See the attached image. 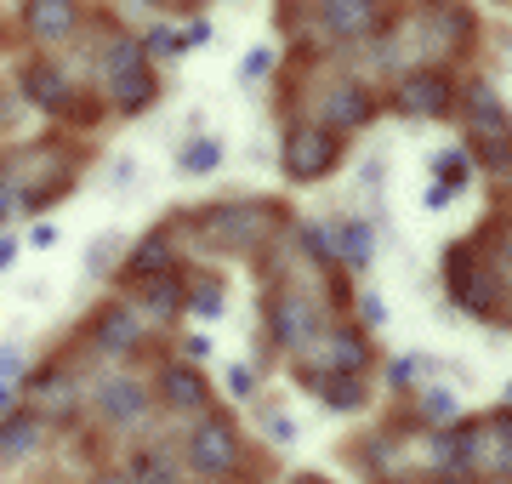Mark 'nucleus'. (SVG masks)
I'll use <instances>...</instances> for the list:
<instances>
[{"mask_svg": "<svg viewBox=\"0 0 512 484\" xmlns=\"http://www.w3.org/2000/svg\"><path fill=\"white\" fill-rule=\"evenodd\" d=\"M177 467H194V479H234L239 467H245V439L228 416L217 410H205L200 422L188 428L183 439V462Z\"/></svg>", "mask_w": 512, "mask_h": 484, "instance_id": "1", "label": "nucleus"}, {"mask_svg": "<svg viewBox=\"0 0 512 484\" xmlns=\"http://www.w3.org/2000/svg\"><path fill=\"white\" fill-rule=\"evenodd\" d=\"M325 308L313 297H302V291H279L274 302H268V331H274V342L285 348V354H313V342L325 336Z\"/></svg>", "mask_w": 512, "mask_h": 484, "instance_id": "2", "label": "nucleus"}, {"mask_svg": "<svg viewBox=\"0 0 512 484\" xmlns=\"http://www.w3.org/2000/svg\"><path fill=\"white\" fill-rule=\"evenodd\" d=\"M279 166H285L291 183H319L342 166V137L325 126H291L285 149H279Z\"/></svg>", "mask_w": 512, "mask_h": 484, "instance_id": "3", "label": "nucleus"}, {"mask_svg": "<svg viewBox=\"0 0 512 484\" xmlns=\"http://www.w3.org/2000/svg\"><path fill=\"white\" fill-rule=\"evenodd\" d=\"M444 280H450V297H456L473 319H501V280L478 262L473 245H456V251H450Z\"/></svg>", "mask_w": 512, "mask_h": 484, "instance_id": "4", "label": "nucleus"}, {"mask_svg": "<svg viewBox=\"0 0 512 484\" xmlns=\"http://www.w3.org/2000/svg\"><path fill=\"white\" fill-rule=\"evenodd\" d=\"M274 223H279V205H268V200H222L211 211H200V228L222 245H251Z\"/></svg>", "mask_w": 512, "mask_h": 484, "instance_id": "5", "label": "nucleus"}, {"mask_svg": "<svg viewBox=\"0 0 512 484\" xmlns=\"http://www.w3.org/2000/svg\"><path fill=\"white\" fill-rule=\"evenodd\" d=\"M393 109L410 114V120H444L456 109V80L444 69H410V75L393 86Z\"/></svg>", "mask_w": 512, "mask_h": 484, "instance_id": "6", "label": "nucleus"}, {"mask_svg": "<svg viewBox=\"0 0 512 484\" xmlns=\"http://www.w3.org/2000/svg\"><path fill=\"white\" fill-rule=\"evenodd\" d=\"M148 336V319L137 314V302H103L92 314V342L103 359H126L137 354V342Z\"/></svg>", "mask_w": 512, "mask_h": 484, "instance_id": "7", "label": "nucleus"}, {"mask_svg": "<svg viewBox=\"0 0 512 484\" xmlns=\"http://www.w3.org/2000/svg\"><path fill=\"white\" fill-rule=\"evenodd\" d=\"M92 405H97V422H109V428H137V422H148V382L114 371V376L97 382Z\"/></svg>", "mask_w": 512, "mask_h": 484, "instance_id": "8", "label": "nucleus"}, {"mask_svg": "<svg viewBox=\"0 0 512 484\" xmlns=\"http://www.w3.org/2000/svg\"><path fill=\"white\" fill-rule=\"evenodd\" d=\"M313 348H319V359H325V365H308L313 376L330 371V376H353V382H365L370 342H365V331H359V325H325V336H319Z\"/></svg>", "mask_w": 512, "mask_h": 484, "instance_id": "9", "label": "nucleus"}, {"mask_svg": "<svg viewBox=\"0 0 512 484\" xmlns=\"http://www.w3.org/2000/svg\"><path fill=\"white\" fill-rule=\"evenodd\" d=\"M376 109H382V97L370 92V86H359V80H336V86L325 92V120H319V126L342 137V131L370 126V120H376Z\"/></svg>", "mask_w": 512, "mask_h": 484, "instance_id": "10", "label": "nucleus"}, {"mask_svg": "<svg viewBox=\"0 0 512 484\" xmlns=\"http://www.w3.org/2000/svg\"><path fill=\"white\" fill-rule=\"evenodd\" d=\"M154 388H160L165 405L183 410V416H205V410H211V382H205V371H194L188 359H165L160 376H154Z\"/></svg>", "mask_w": 512, "mask_h": 484, "instance_id": "11", "label": "nucleus"}, {"mask_svg": "<svg viewBox=\"0 0 512 484\" xmlns=\"http://www.w3.org/2000/svg\"><path fill=\"white\" fill-rule=\"evenodd\" d=\"M456 97H467L461 109H467V137H473V143H501V137H512V114H507V103H501V92H495L490 80H473V86L456 92Z\"/></svg>", "mask_w": 512, "mask_h": 484, "instance_id": "12", "label": "nucleus"}, {"mask_svg": "<svg viewBox=\"0 0 512 484\" xmlns=\"http://www.w3.org/2000/svg\"><path fill=\"white\" fill-rule=\"evenodd\" d=\"M18 92L46 114H63L74 103V80L57 69V57H35V63H23L18 69Z\"/></svg>", "mask_w": 512, "mask_h": 484, "instance_id": "13", "label": "nucleus"}, {"mask_svg": "<svg viewBox=\"0 0 512 484\" xmlns=\"http://www.w3.org/2000/svg\"><path fill=\"white\" fill-rule=\"evenodd\" d=\"M382 6L376 0H325L319 6V29H325L330 40H365L382 29Z\"/></svg>", "mask_w": 512, "mask_h": 484, "instance_id": "14", "label": "nucleus"}, {"mask_svg": "<svg viewBox=\"0 0 512 484\" xmlns=\"http://www.w3.org/2000/svg\"><path fill=\"white\" fill-rule=\"evenodd\" d=\"M165 274H177V245H171V234H165V228H154V234H143V240L126 251L120 280L148 285V280H165Z\"/></svg>", "mask_w": 512, "mask_h": 484, "instance_id": "15", "label": "nucleus"}, {"mask_svg": "<svg viewBox=\"0 0 512 484\" xmlns=\"http://www.w3.org/2000/svg\"><path fill=\"white\" fill-rule=\"evenodd\" d=\"M40 445H46V422H40V410L12 405L6 416H0V462H29Z\"/></svg>", "mask_w": 512, "mask_h": 484, "instance_id": "16", "label": "nucleus"}, {"mask_svg": "<svg viewBox=\"0 0 512 484\" xmlns=\"http://www.w3.org/2000/svg\"><path fill=\"white\" fill-rule=\"evenodd\" d=\"M23 29L40 40V46H57L80 29V6L74 0H29L23 6Z\"/></svg>", "mask_w": 512, "mask_h": 484, "instance_id": "17", "label": "nucleus"}, {"mask_svg": "<svg viewBox=\"0 0 512 484\" xmlns=\"http://www.w3.org/2000/svg\"><path fill=\"white\" fill-rule=\"evenodd\" d=\"M103 86H109L114 114H143L148 103L160 97V80H154V69H148V63H137V69H126V75L103 80Z\"/></svg>", "mask_w": 512, "mask_h": 484, "instance_id": "18", "label": "nucleus"}, {"mask_svg": "<svg viewBox=\"0 0 512 484\" xmlns=\"http://www.w3.org/2000/svg\"><path fill=\"white\" fill-rule=\"evenodd\" d=\"M330 251H336V262L342 268H370V257H376V228L365 223V217H353V223H342V228H330Z\"/></svg>", "mask_w": 512, "mask_h": 484, "instance_id": "19", "label": "nucleus"}, {"mask_svg": "<svg viewBox=\"0 0 512 484\" xmlns=\"http://www.w3.org/2000/svg\"><path fill=\"white\" fill-rule=\"evenodd\" d=\"M137 314H143V319H177V314H183V280H177V274L148 280L143 285V302H137Z\"/></svg>", "mask_w": 512, "mask_h": 484, "instance_id": "20", "label": "nucleus"}, {"mask_svg": "<svg viewBox=\"0 0 512 484\" xmlns=\"http://www.w3.org/2000/svg\"><path fill=\"white\" fill-rule=\"evenodd\" d=\"M126 479L131 484H183V467L171 462L165 450H137L126 467Z\"/></svg>", "mask_w": 512, "mask_h": 484, "instance_id": "21", "label": "nucleus"}, {"mask_svg": "<svg viewBox=\"0 0 512 484\" xmlns=\"http://www.w3.org/2000/svg\"><path fill=\"white\" fill-rule=\"evenodd\" d=\"M473 154L467 149H444V154H433V183L439 188H450V194H461V188L473 183Z\"/></svg>", "mask_w": 512, "mask_h": 484, "instance_id": "22", "label": "nucleus"}, {"mask_svg": "<svg viewBox=\"0 0 512 484\" xmlns=\"http://www.w3.org/2000/svg\"><path fill=\"white\" fill-rule=\"evenodd\" d=\"M222 166V143L217 137H188L183 149H177V171L183 177H205V171Z\"/></svg>", "mask_w": 512, "mask_h": 484, "instance_id": "23", "label": "nucleus"}, {"mask_svg": "<svg viewBox=\"0 0 512 484\" xmlns=\"http://www.w3.org/2000/svg\"><path fill=\"white\" fill-rule=\"evenodd\" d=\"M308 382L319 388V399H325L330 410H359L365 405V382H353V376H313L308 371Z\"/></svg>", "mask_w": 512, "mask_h": 484, "instance_id": "24", "label": "nucleus"}, {"mask_svg": "<svg viewBox=\"0 0 512 484\" xmlns=\"http://www.w3.org/2000/svg\"><path fill=\"white\" fill-rule=\"evenodd\" d=\"M467 154H473V166H484L490 177L512 183V137H501V143H467Z\"/></svg>", "mask_w": 512, "mask_h": 484, "instance_id": "25", "label": "nucleus"}, {"mask_svg": "<svg viewBox=\"0 0 512 484\" xmlns=\"http://www.w3.org/2000/svg\"><path fill=\"white\" fill-rule=\"evenodd\" d=\"M137 63H148L143 46H137L131 35H114V40H109V52H103V80L126 75V69H137Z\"/></svg>", "mask_w": 512, "mask_h": 484, "instance_id": "26", "label": "nucleus"}, {"mask_svg": "<svg viewBox=\"0 0 512 484\" xmlns=\"http://www.w3.org/2000/svg\"><path fill=\"white\" fill-rule=\"evenodd\" d=\"M137 46H143V57H183V52H188L183 35H177V29H165V23H154V29L137 40Z\"/></svg>", "mask_w": 512, "mask_h": 484, "instance_id": "27", "label": "nucleus"}, {"mask_svg": "<svg viewBox=\"0 0 512 484\" xmlns=\"http://www.w3.org/2000/svg\"><path fill=\"white\" fill-rule=\"evenodd\" d=\"M23 376H29V354H23L18 342H6L0 348V388H18Z\"/></svg>", "mask_w": 512, "mask_h": 484, "instance_id": "28", "label": "nucleus"}, {"mask_svg": "<svg viewBox=\"0 0 512 484\" xmlns=\"http://www.w3.org/2000/svg\"><path fill=\"white\" fill-rule=\"evenodd\" d=\"M421 416H427L433 428H450V422H456V399H450V393H421Z\"/></svg>", "mask_w": 512, "mask_h": 484, "instance_id": "29", "label": "nucleus"}, {"mask_svg": "<svg viewBox=\"0 0 512 484\" xmlns=\"http://www.w3.org/2000/svg\"><path fill=\"white\" fill-rule=\"evenodd\" d=\"M421 371H427V359H421V354H399L393 365H387V382H393V388H410Z\"/></svg>", "mask_w": 512, "mask_h": 484, "instance_id": "30", "label": "nucleus"}, {"mask_svg": "<svg viewBox=\"0 0 512 484\" xmlns=\"http://www.w3.org/2000/svg\"><path fill=\"white\" fill-rule=\"evenodd\" d=\"M222 388L234 393V399H256V365H228Z\"/></svg>", "mask_w": 512, "mask_h": 484, "instance_id": "31", "label": "nucleus"}, {"mask_svg": "<svg viewBox=\"0 0 512 484\" xmlns=\"http://www.w3.org/2000/svg\"><path fill=\"white\" fill-rule=\"evenodd\" d=\"M359 319H365L359 331H382L387 325V302L376 297V291H359Z\"/></svg>", "mask_w": 512, "mask_h": 484, "instance_id": "32", "label": "nucleus"}, {"mask_svg": "<svg viewBox=\"0 0 512 484\" xmlns=\"http://www.w3.org/2000/svg\"><path fill=\"white\" fill-rule=\"evenodd\" d=\"M120 257V234H103V240L86 251V274H97V268H109V262Z\"/></svg>", "mask_w": 512, "mask_h": 484, "instance_id": "33", "label": "nucleus"}, {"mask_svg": "<svg viewBox=\"0 0 512 484\" xmlns=\"http://www.w3.org/2000/svg\"><path fill=\"white\" fill-rule=\"evenodd\" d=\"M188 308H194V314H205V319H217L222 314V291H217V285H200V291H188Z\"/></svg>", "mask_w": 512, "mask_h": 484, "instance_id": "34", "label": "nucleus"}, {"mask_svg": "<svg viewBox=\"0 0 512 484\" xmlns=\"http://www.w3.org/2000/svg\"><path fill=\"white\" fill-rule=\"evenodd\" d=\"M268 63H274V52H268V46H256V52L239 63V80H262V75H268Z\"/></svg>", "mask_w": 512, "mask_h": 484, "instance_id": "35", "label": "nucleus"}, {"mask_svg": "<svg viewBox=\"0 0 512 484\" xmlns=\"http://www.w3.org/2000/svg\"><path fill=\"white\" fill-rule=\"evenodd\" d=\"M18 211V177H0V223Z\"/></svg>", "mask_w": 512, "mask_h": 484, "instance_id": "36", "label": "nucleus"}, {"mask_svg": "<svg viewBox=\"0 0 512 484\" xmlns=\"http://www.w3.org/2000/svg\"><path fill=\"white\" fill-rule=\"evenodd\" d=\"M268 433H274L279 445H291V439H296V422L285 416V410H274V416H268Z\"/></svg>", "mask_w": 512, "mask_h": 484, "instance_id": "37", "label": "nucleus"}, {"mask_svg": "<svg viewBox=\"0 0 512 484\" xmlns=\"http://www.w3.org/2000/svg\"><path fill=\"white\" fill-rule=\"evenodd\" d=\"M29 245H35V251H52V245H57V223H35V228H29Z\"/></svg>", "mask_w": 512, "mask_h": 484, "instance_id": "38", "label": "nucleus"}, {"mask_svg": "<svg viewBox=\"0 0 512 484\" xmlns=\"http://www.w3.org/2000/svg\"><path fill=\"white\" fill-rule=\"evenodd\" d=\"M18 251H23V240H18V234H0V274H6L12 262H18Z\"/></svg>", "mask_w": 512, "mask_h": 484, "instance_id": "39", "label": "nucleus"}, {"mask_svg": "<svg viewBox=\"0 0 512 484\" xmlns=\"http://www.w3.org/2000/svg\"><path fill=\"white\" fill-rule=\"evenodd\" d=\"M205 40H211V23H205V18H194V23L183 29V46H205Z\"/></svg>", "mask_w": 512, "mask_h": 484, "instance_id": "40", "label": "nucleus"}, {"mask_svg": "<svg viewBox=\"0 0 512 484\" xmlns=\"http://www.w3.org/2000/svg\"><path fill=\"white\" fill-rule=\"evenodd\" d=\"M490 433L501 439V450H512V410H501V416H495V422H490Z\"/></svg>", "mask_w": 512, "mask_h": 484, "instance_id": "41", "label": "nucleus"}, {"mask_svg": "<svg viewBox=\"0 0 512 484\" xmlns=\"http://www.w3.org/2000/svg\"><path fill=\"white\" fill-rule=\"evenodd\" d=\"M456 200V194H450V188H439V183H427V211H444V205Z\"/></svg>", "mask_w": 512, "mask_h": 484, "instance_id": "42", "label": "nucleus"}, {"mask_svg": "<svg viewBox=\"0 0 512 484\" xmlns=\"http://www.w3.org/2000/svg\"><path fill=\"white\" fill-rule=\"evenodd\" d=\"M183 348H188V365H194V359H205V354H211V342H205V336H188Z\"/></svg>", "mask_w": 512, "mask_h": 484, "instance_id": "43", "label": "nucleus"}, {"mask_svg": "<svg viewBox=\"0 0 512 484\" xmlns=\"http://www.w3.org/2000/svg\"><path fill=\"white\" fill-rule=\"evenodd\" d=\"M285 484H330V479H325V473H291Z\"/></svg>", "mask_w": 512, "mask_h": 484, "instance_id": "44", "label": "nucleus"}, {"mask_svg": "<svg viewBox=\"0 0 512 484\" xmlns=\"http://www.w3.org/2000/svg\"><path fill=\"white\" fill-rule=\"evenodd\" d=\"M92 484H131V479H126V473H120V467H114V473H97Z\"/></svg>", "mask_w": 512, "mask_h": 484, "instance_id": "45", "label": "nucleus"}, {"mask_svg": "<svg viewBox=\"0 0 512 484\" xmlns=\"http://www.w3.org/2000/svg\"><path fill=\"white\" fill-rule=\"evenodd\" d=\"M6 410H12V388H0V416H6Z\"/></svg>", "mask_w": 512, "mask_h": 484, "instance_id": "46", "label": "nucleus"}, {"mask_svg": "<svg viewBox=\"0 0 512 484\" xmlns=\"http://www.w3.org/2000/svg\"><path fill=\"white\" fill-rule=\"evenodd\" d=\"M501 399H507V410H512V382H507V393H501Z\"/></svg>", "mask_w": 512, "mask_h": 484, "instance_id": "47", "label": "nucleus"}]
</instances>
